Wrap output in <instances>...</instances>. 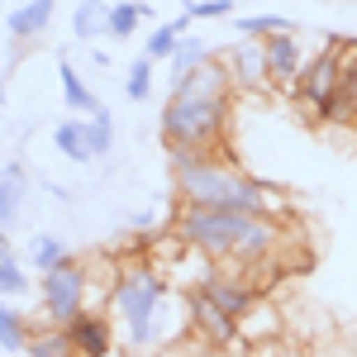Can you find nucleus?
Here are the masks:
<instances>
[{"label":"nucleus","instance_id":"f03ea898","mask_svg":"<svg viewBox=\"0 0 357 357\" xmlns=\"http://www.w3.org/2000/svg\"><path fill=\"white\" fill-rule=\"evenodd\" d=\"M229 110H234V77L215 57L195 67L186 82L167 91L162 105V143L167 153H220L229 134Z\"/></svg>","mask_w":357,"mask_h":357},{"label":"nucleus","instance_id":"bb28decb","mask_svg":"<svg viewBox=\"0 0 357 357\" xmlns=\"http://www.w3.org/2000/svg\"><path fill=\"white\" fill-rule=\"evenodd\" d=\"M181 15H191V20H224L229 15V0H186Z\"/></svg>","mask_w":357,"mask_h":357},{"label":"nucleus","instance_id":"393cba45","mask_svg":"<svg viewBox=\"0 0 357 357\" xmlns=\"http://www.w3.org/2000/svg\"><path fill=\"white\" fill-rule=\"evenodd\" d=\"M5 296H15V301L29 296V272L15 257H0V301H5Z\"/></svg>","mask_w":357,"mask_h":357},{"label":"nucleus","instance_id":"7ed1b4c3","mask_svg":"<svg viewBox=\"0 0 357 357\" xmlns=\"http://www.w3.org/2000/svg\"><path fill=\"white\" fill-rule=\"evenodd\" d=\"M176 172V200L181 205H224V210H248L262 220L286 224L291 200L272 191L267 181L248 176L229 162V153H167Z\"/></svg>","mask_w":357,"mask_h":357},{"label":"nucleus","instance_id":"1a4fd4ad","mask_svg":"<svg viewBox=\"0 0 357 357\" xmlns=\"http://www.w3.org/2000/svg\"><path fill=\"white\" fill-rule=\"evenodd\" d=\"M262 53H267V82L281 86V91H296L305 72V57H301V43H296V33H276L262 43Z\"/></svg>","mask_w":357,"mask_h":357},{"label":"nucleus","instance_id":"5701e85b","mask_svg":"<svg viewBox=\"0 0 357 357\" xmlns=\"http://www.w3.org/2000/svg\"><path fill=\"white\" fill-rule=\"evenodd\" d=\"M29 357H77L67 329H43V333H29Z\"/></svg>","mask_w":357,"mask_h":357},{"label":"nucleus","instance_id":"f8f14e48","mask_svg":"<svg viewBox=\"0 0 357 357\" xmlns=\"http://www.w3.org/2000/svg\"><path fill=\"white\" fill-rule=\"evenodd\" d=\"M191 15H176V20H167L162 29H153V33H148V62H172V53H176V48H181V38H191Z\"/></svg>","mask_w":357,"mask_h":357},{"label":"nucleus","instance_id":"2eb2a0df","mask_svg":"<svg viewBox=\"0 0 357 357\" xmlns=\"http://www.w3.org/2000/svg\"><path fill=\"white\" fill-rule=\"evenodd\" d=\"M29 262H33V272H38V276H48V272H57L62 262H72V252H67V243H62V238L38 234V238L29 243Z\"/></svg>","mask_w":357,"mask_h":357},{"label":"nucleus","instance_id":"f3484780","mask_svg":"<svg viewBox=\"0 0 357 357\" xmlns=\"http://www.w3.org/2000/svg\"><path fill=\"white\" fill-rule=\"evenodd\" d=\"M53 143L62 158H72V162H91V148H86V119H62L53 129Z\"/></svg>","mask_w":357,"mask_h":357},{"label":"nucleus","instance_id":"aec40b11","mask_svg":"<svg viewBox=\"0 0 357 357\" xmlns=\"http://www.w3.org/2000/svg\"><path fill=\"white\" fill-rule=\"evenodd\" d=\"M105 0H77V10H72V33L82 38V43H91L96 33H105Z\"/></svg>","mask_w":357,"mask_h":357},{"label":"nucleus","instance_id":"b1692460","mask_svg":"<svg viewBox=\"0 0 357 357\" xmlns=\"http://www.w3.org/2000/svg\"><path fill=\"white\" fill-rule=\"evenodd\" d=\"M138 20H143V5H110L105 10V33L110 38H134Z\"/></svg>","mask_w":357,"mask_h":357},{"label":"nucleus","instance_id":"9d476101","mask_svg":"<svg viewBox=\"0 0 357 357\" xmlns=\"http://www.w3.org/2000/svg\"><path fill=\"white\" fill-rule=\"evenodd\" d=\"M229 77H234V86H243V91H252V86H272L267 82V53H262V43L238 38V48L229 53Z\"/></svg>","mask_w":357,"mask_h":357},{"label":"nucleus","instance_id":"9b49d317","mask_svg":"<svg viewBox=\"0 0 357 357\" xmlns=\"http://www.w3.org/2000/svg\"><path fill=\"white\" fill-rule=\"evenodd\" d=\"M281 329H286V314L276 310V301H262L248 310L243 319H238V338L243 343H262V338H281Z\"/></svg>","mask_w":357,"mask_h":357},{"label":"nucleus","instance_id":"4468645a","mask_svg":"<svg viewBox=\"0 0 357 357\" xmlns=\"http://www.w3.org/2000/svg\"><path fill=\"white\" fill-rule=\"evenodd\" d=\"M20 205H24V167L10 162L5 172H0V234H5V229L15 224Z\"/></svg>","mask_w":357,"mask_h":357},{"label":"nucleus","instance_id":"f257e3e1","mask_svg":"<svg viewBox=\"0 0 357 357\" xmlns=\"http://www.w3.org/2000/svg\"><path fill=\"white\" fill-rule=\"evenodd\" d=\"M172 234L186 248L205 252L215 267H257V262H281L286 243V224L248 215V210H224V205H181L176 200V220Z\"/></svg>","mask_w":357,"mask_h":357},{"label":"nucleus","instance_id":"dca6fc26","mask_svg":"<svg viewBox=\"0 0 357 357\" xmlns=\"http://www.w3.org/2000/svg\"><path fill=\"white\" fill-rule=\"evenodd\" d=\"M29 333H33V329H29L24 314H20L10 301H0V348H5V353H24Z\"/></svg>","mask_w":357,"mask_h":357},{"label":"nucleus","instance_id":"cd10ccee","mask_svg":"<svg viewBox=\"0 0 357 357\" xmlns=\"http://www.w3.org/2000/svg\"><path fill=\"white\" fill-rule=\"evenodd\" d=\"M0 105H5V77H0Z\"/></svg>","mask_w":357,"mask_h":357},{"label":"nucleus","instance_id":"6ab92c4d","mask_svg":"<svg viewBox=\"0 0 357 357\" xmlns=\"http://www.w3.org/2000/svg\"><path fill=\"white\" fill-rule=\"evenodd\" d=\"M86 148H91V158H105L114 148V119L105 105H96V110L86 114Z\"/></svg>","mask_w":357,"mask_h":357},{"label":"nucleus","instance_id":"a878e982","mask_svg":"<svg viewBox=\"0 0 357 357\" xmlns=\"http://www.w3.org/2000/svg\"><path fill=\"white\" fill-rule=\"evenodd\" d=\"M124 91H129V100H148V96H153V62H148V57H138V62H129V77H124Z\"/></svg>","mask_w":357,"mask_h":357},{"label":"nucleus","instance_id":"412c9836","mask_svg":"<svg viewBox=\"0 0 357 357\" xmlns=\"http://www.w3.org/2000/svg\"><path fill=\"white\" fill-rule=\"evenodd\" d=\"M205 62H210V48H205L200 38H181V48L172 53V62H167V67H172V86L186 82L195 67H205Z\"/></svg>","mask_w":357,"mask_h":357},{"label":"nucleus","instance_id":"a211bd4d","mask_svg":"<svg viewBox=\"0 0 357 357\" xmlns=\"http://www.w3.org/2000/svg\"><path fill=\"white\" fill-rule=\"evenodd\" d=\"M57 82H62V100H67V110L91 114L96 105H100V100H96V96L86 91V82L77 77V67H72V62H62V67H57Z\"/></svg>","mask_w":357,"mask_h":357},{"label":"nucleus","instance_id":"4be33fe9","mask_svg":"<svg viewBox=\"0 0 357 357\" xmlns=\"http://www.w3.org/2000/svg\"><path fill=\"white\" fill-rule=\"evenodd\" d=\"M238 29H243V38H252V43H267L276 33H296V24L286 15H243Z\"/></svg>","mask_w":357,"mask_h":357},{"label":"nucleus","instance_id":"423d86ee","mask_svg":"<svg viewBox=\"0 0 357 357\" xmlns=\"http://www.w3.org/2000/svg\"><path fill=\"white\" fill-rule=\"evenodd\" d=\"M338 77H343V72H338V38H329L319 53L305 62V72H301V82H296L291 96L301 100L305 114H314V119H319V110L329 105V96L338 91Z\"/></svg>","mask_w":357,"mask_h":357},{"label":"nucleus","instance_id":"39448f33","mask_svg":"<svg viewBox=\"0 0 357 357\" xmlns=\"http://www.w3.org/2000/svg\"><path fill=\"white\" fill-rule=\"evenodd\" d=\"M86 286H91V267L82 257L62 262L57 272L38 281V305H43V324L48 329H67L77 314L86 310Z\"/></svg>","mask_w":357,"mask_h":357},{"label":"nucleus","instance_id":"0eeeda50","mask_svg":"<svg viewBox=\"0 0 357 357\" xmlns=\"http://www.w3.org/2000/svg\"><path fill=\"white\" fill-rule=\"evenodd\" d=\"M186 319H191V333L210 348H234L238 343V319L224 314L215 301H205L200 291H186Z\"/></svg>","mask_w":357,"mask_h":357},{"label":"nucleus","instance_id":"20e7f679","mask_svg":"<svg viewBox=\"0 0 357 357\" xmlns=\"http://www.w3.org/2000/svg\"><path fill=\"white\" fill-rule=\"evenodd\" d=\"M176 291L167 286L162 272H153L148 262H124L119 276H114V291H110V319H114V338L124 343V353L148 357L167 348V301Z\"/></svg>","mask_w":357,"mask_h":357},{"label":"nucleus","instance_id":"6e6552de","mask_svg":"<svg viewBox=\"0 0 357 357\" xmlns=\"http://www.w3.org/2000/svg\"><path fill=\"white\" fill-rule=\"evenodd\" d=\"M67 338H72L77 357H110L114 353V319L110 314H96V310H82L67 324Z\"/></svg>","mask_w":357,"mask_h":357},{"label":"nucleus","instance_id":"ddd939ff","mask_svg":"<svg viewBox=\"0 0 357 357\" xmlns=\"http://www.w3.org/2000/svg\"><path fill=\"white\" fill-rule=\"evenodd\" d=\"M53 24V0H24V5H15V15H10V38H38L43 29Z\"/></svg>","mask_w":357,"mask_h":357}]
</instances>
